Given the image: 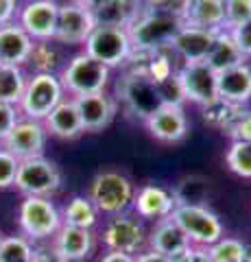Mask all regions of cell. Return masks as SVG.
<instances>
[{"mask_svg": "<svg viewBox=\"0 0 251 262\" xmlns=\"http://www.w3.org/2000/svg\"><path fill=\"white\" fill-rule=\"evenodd\" d=\"M116 94L129 116L140 120H147L164 105L157 83L144 72V68H127L116 83Z\"/></svg>", "mask_w": 251, "mask_h": 262, "instance_id": "6da1fadb", "label": "cell"}, {"mask_svg": "<svg viewBox=\"0 0 251 262\" xmlns=\"http://www.w3.org/2000/svg\"><path fill=\"white\" fill-rule=\"evenodd\" d=\"M66 98V90L59 75L53 72H33L27 79V88L18 103V110L24 118L44 120L57 105Z\"/></svg>", "mask_w": 251, "mask_h": 262, "instance_id": "7a4b0ae2", "label": "cell"}, {"mask_svg": "<svg viewBox=\"0 0 251 262\" xmlns=\"http://www.w3.org/2000/svg\"><path fill=\"white\" fill-rule=\"evenodd\" d=\"M59 79L63 83V90L72 96L96 94V92H105V88L109 85L111 68L96 61L94 57H90L83 51L63 63Z\"/></svg>", "mask_w": 251, "mask_h": 262, "instance_id": "3957f363", "label": "cell"}, {"mask_svg": "<svg viewBox=\"0 0 251 262\" xmlns=\"http://www.w3.org/2000/svg\"><path fill=\"white\" fill-rule=\"evenodd\" d=\"M184 20L171 18V15H162L155 11H149L147 7L138 15V20L129 27V35H131L133 51L142 53H155L171 48L173 37L177 31L181 29Z\"/></svg>", "mask_w": 251, "mask_h": 262, "instance_id": "277c9868", "label": "cell"}, {"mask_svg": "<svg viewBox=\"0 0 251 262\" xmlns=\"http://www.w3.org/2000/svg\"><path fill=\"white\" fill-rule=\"evenodd\" d=\"M135 194V188L131 179L127 175L118 173V170H101L99 175L92 179L87 196L99 210V214L116 216L131 206Z\"/></svg>", "mask_w": 251, "mask_h": 262, "instance_id": "5b68a950", "label": "cell"}, {"mask_svg": "<svg viewBox=\"0 0 251 262\" xmlns=\"http://www.w3.org/2000/svg\"><path fill=\"white\" fill-rule=\"evenodd\" d=\"M18 225L22 236L29 241H48L59 232L61 212L51 201V196H24L18 208Z\"/></svg>", "mask_w": 251, "mask_h": 262, "instance_id": "8992f818", "label": "cell"}, {"mask_svg": "<svg viewBox=\"0 0 251 262\" xmlns=\"http://www.w3.org/2000/svg\"><path fill=\"white\" fill-rule=\"evenodd\" d=\"M83 46L87 55L94 57L96 61L105 63L107 68H123L133 51L129 29L107 27V24H96Z\"/></svg>", "mask_w": 251, "mask_h": 262, "instance_id": "52a82bcc", "label": "cell"}, {"mask_svg": "<svg viewBox=\"0 0 251 262\" xmlns=\"http://www.w3.org/2000/svg\"><path fill=\"white\" fill-rule=\"evenodd\" d=\"M171 219L194 247H210L223 236V223L208 206H175Z\"/></svg>", "mask_w": 251, "mask_h": 262, "instance_id": "ba28073f", "label": "cell"}, {"mask_svg": "<svg viewBox=\"0 0 251 262\" xmlns=\"http://www.w3.org/2000/svg\"><path fill=\"white\" fill-rule=\"evenodd\" d=\"M24 196H51L61 188V173L44 155L20 160L13 184Z\"/></svg>", "mask_w": 251, "mask_h": 262, "instance_id": "9c48e42d", "label": "cell"}, {"mask_svg": "<svg viewBox=\"0 0 251 262\" xmlns=\"http://www.w3.org/2000/svg\"><path fill=\"white\" fill-rule=\"evenodd\" d=\"M103 245L107 247V251H120V253H131L138 256L140 251L149 247L147 245V232L144 225L133 216L116 214L107 221V225L103 227Z\"/></svg>", "mask_w": 251, "mask_h": 262, "instance_id": "30bf717a", "label": "cell"}, {"mask_svg": "<svg viewBox=\"0 0 251 262\" xmlns=\"http://www.w3.org/2000/svg\"><path fill=\"white\" fill-rule=\"evenodd\" d=\"M96 27V18L92 9L75 3H63L59 5L57 13V29H55V42L66 44V46H79L85 44V39L90 37V33Z\"/></svg>", "mask_w": 251, "mask_h": 262, "instance_id": "8fae6325", "label": "cell"}, {"mask_svg": "<svg viewBox=\"0 0 251 262\" xmlns=\"http://www.w3.org/2000/svg\"><path fill=\"white\" fill-rule=\"evenodd\" d=\"M57 13V0H29L20 7L18 24L29 33L33 42H48V39H55Z\"/></svg>", "mask_w": 251, "mask_h": 262, "instance_id": "7c38bea8", "label": "cell"}, {"mask_svg": "<svg viewBox=\"0 0 251 262\" xmlns=\"http://www.w3.org/2000/svg\"><path fill=\"white\" fill-rule=\"evenodd\" d=\"M48 131L42 120H31L20 116V120L13 125L9 136L3 140V146L9 153H13L18 160H29L44 155Z\"/></svg>", "mask_w": 251, "mask_h": 262, "instance_id": "4fadbf2b", "label": "cell"}, {"mask_svg": "<svg viewBox=\"0 0 251 262\" xmlns=\"http://www.w3.org/2000/svg\"><path fill=\"white\" fill-rule=\"evenodd\" d=\"M177 79L181 83L186 101L206 105L218 96L216 92V72L208 61H186L177 68Z\"/></svg>", "mask_w": 251, "mask_h": 262, "instance_id": "5bb4252c", "label": "cell"}, {"mask_svg": "<svg viewBox=\"0 0 251 262\" xmlns=\"http://www.w3.org/2000/svg\"><path fill=\"white\" fill-rule=\"evenodd\" d=\"M149 134L162 144H177L188 136V116L184 112V105H162L144 120Z\"/></svg>", "mask_w": 251, "mask_h": 262, "instance_id": "9a60e30c", "label": "cell"}, {"mask_svg": "<svg viewBox=\"0 0 251 262\" xmlns=\"http://www.w3.org/2000/svg\"><path fill=\"white\" fill-rule=\"evenodd\" d=\"M216 31L192 27V24H181V29L177 31V35L171 42V51L175 57L186 63V61H206V57L212 48Z\"/></svg>", "mask_w": 251, "mask_h": 262, "instance_id": "2e32d148", "label": "cell"}, {"mask_svg": "<svg viewBox=\"0 0 251 262\" xmlns=\"http://www.w3.org/2000/svg\"><path fill=\"white\" fill-rule=\"evenodd\" d=\"M72 98L77 101L81 120H83V129L90 131V134L103 131L116 116V101L105 92L72 96Z\"/></svg>", "mask_w": 251, "mask_h": 262, "instance_id": "e0dca14e", "label": "cell"}, {"mask_svg": "<svg viewBox=\"0 0 251 262\" xmlns=\"http://www.w3.org/2000/svg\"><path fill=\"white\" fill-rule=\"evenodd\" d=\"M131 208L135 210L138 216L159 221V219L171 216V212L175 210V199H173V192L166 190L164 186L144 184L142 188L135 190Z\"/></svg>", "mask_w": 251, "mask_h": 262, "instance_id": "ac0fdd59", "label": "cell"}, {"mask_svg": "<svg viewBox=\"0 0 251 262\" xmlns=\"http://www.w3.org/2000/svg\"><path fill=\"white\" fill-rule=\"evenodd\" d=\"M33 39L18 22L0 27V63L11 66H27L31 51H33Z\"/></svg>", "mask_w": 251, "mask_h": 262, "instance_id": "d6986e66", "label": "cell"}, {"mask_svg": "<svg viewBox=\"0 0 251 262\" xmlns=\"http://www.w3.org/2000/svg\"><path fill=\"white\" fill-rule=\"evenodd\" d=\"M42 122L48 134L57 136L61 140H75V138H79L85 131L75 98H63Z\"/></svg>", "mask_w": 251, "mask_h": 262, "instance_id": "ffe728a7", "label": "cell"}, {"mask_svg": "<svg viewBox=\"0 0 251 262\" xmlns=\"http://www.w3.org/2000/svg\"><path fill=\"white\" fill-rule=\"evenodd\" d=\"M53 245L66 262H81L94 251V234L92 229L61 225L55 234Z\"/></svg>", "mask_w": 251, "mask_h": 262, "instance_id": "44dd1931", "label": "cell"}, {"mask_svg": "<svg viewBox=\"0 0 251 262\" xmlns=\"http://www.w3.org/2000/svg\"><path fill=\"white\" fill-rule=\"evenodd\" d=\"M216 92L221 98L236 105H245L251 101V66L245 61L216 72Z\"/></svg>", "mask_w": 251, "mask_h": 262, "instance_id": "7402d4cb", "label": "cell"}, {"mask_svg": "<svg viewBox=\"0 0 251 262\" xmlns=\"http://www.w3.org/2000/svg\"><path fill=\"white\" fill-rule=\"evenodd\" d=\"M142 0H103L99 7H94L92 13L96 24H107V27H125L129 29L142 13Z\"/></svg>", "mask_w": 251, "mask_h": 262, "instance_id": "603a6c76", "label": "cell"}, {"mask_svg": "<svg viewBox=\"0 0 251 262\" xmlns=\"http://www.w3.org/2000/svg\"><path fill=\"white\" fill-rule=\"evenodd\" d=\"M206 61L214 72H221V70L234 68V66H238V63H245L247 57L242 55V51L238 48L236 39H234V35H232V31L230 29H221V31H216L212 48H210Z\"/></svg>", "mask_w": 251, "mask_h": 262, "instance_id": "cb8c5ba5", "label": "cell"}, {"mask_svg": "<svg viewBox=\"0 0 251 262\" xmlns=\"http://www.w3.org/2000/svg\"><path fill=\"white\" fill-rule=\"evenodd\" d=\"M147 245H149V249H153V251L164 253V256H171V253L188 247V245H192V243L188 241V236L184 234V229L177 225L171 216H166V219H159L155 223V227L151 229Z\"/></svg>", "mask_w": 251, "mask_h": 262, "instance_id": "d4e9b609", "label": "cell"}, {"mask_svg": "<svg viewBox=\"0 0 251 262\" xmlns=\"http://www.w3.org/2000/svg\"><path fill=\"white\" fill-rule=\"evenodd\" d=\"M186 24L210 31L225 29V5L223 0H190V7L186 11Z\"/></svg>", "mask_w": 251, "mask_h": 262, "instance_id": "484cf974", "label": "cell"}, {"mask_svg": "<svg viewBox=\"0 0 251 262\" xmlns=\"http://www.w3.org/2000/svg\"><path fill=\"white\" fill-rule=\"evenodd\" d=\"M240 114H242V105L225 101L221 96H216L210 103L201 105V118H203V122L208 127L223 131V134L234 125V120H236Z\"/></svg>", "mask_w": 251, "mask_h": 262, "instance_id": "4316f807", "label": "cell"}, {"mask_svg": "<svg viewBox=\"0 0 251 262\" xmlns=\"http://www.w3.org/2000/svg\"><path fill=\"white\" fill-rule=\"evenodd\" d=\"M96 221H99V210H96L90 196H83V194L72 196L61 210V223L63 225L92 229L96 225Z\"/></svg>", "mask_w": 251, "mask_h": 262, "instance_id": "83f0119b", "label": "cell"}, {"mask_svg": "<svg viewBox=\"0 0 251 262\" xmlns=\"http://www.w3.org/2000/svg\"><path fill=\"white\" fill-rule=\"evenodd\" d=\"M175 206H206L210 196V179L203 175H186L173 188Z\"/></svg>", "mask_w": 251, "mask_h": 262, "instance_id": "f1b7e54d", "label": "cell"}, {"mask_svg": "<svg viewBox=\"0 0 251 262\" xmlns=\"http://www.w3.org/2000/svg\"><path fill=\"white\" fill-rule=\"evenodd\" d=\"M27 79L20 66L0 63V103L18 105L27 88Z\"/></svg>", "mask_w": 251, "mask_h": 262, "instance_id": "f546056e", "label": "cell"}, {"mask_svg": "<svg viewBox=\"0 0 251 262\" xmlns=\"http://www.w3.org/2000/svg\"><path fill=\"white\" fill-rule=\"evenodd\" d=\"M55 39H48V42H35L33 51L29 57V66L33 68V72H53V75H59L63 68V59L59 48L53 44Z\"/></svg>", "mask_w": 251, "mask_h": 262, "instance_id": "4dcf8cb0", "label": "cell"}, {"mask_svg": "<svg viewBox=\"0 0 251 262\" xmlns=\"http://www.w3.org/2000/svg\"><path fill=\"white\" fill-rule=\"evenodd\" d=\"M212 262H251V247L238 238L221 236L214 245L208 247Z\"/></svg>", "mask_w": 251, "mask_h": 262, "instance_id": "1f68e13d", "label": "cell"}, {"mask_svg": "<svg viewBox=\"0 0 251 262\" xmlns=\"http://www.w3.org/2000/svg\"><path fill=\"white\" fill-rule=\"evenodd\" d=\"M35 245L27 236H7L0 241V262H33Z\"/></svg>", "mask_w": 251, "mask_h": 262, "instance_id": "d6a6232c", "label": "cell"}, {"mask_svg": "<svg viewBox=\"0 0 251 262\" xmlns=\"http://www.w3.org/2000/svg\"><path fill=\"white\" fill-rule=\"evenodd\" d=\"M173 51L171 48H166V51H155V53H151L149 55V59L147 63H144V72L155 81V83H162V81H166V79H171L177 68H175V63H173Z\"/></svg>", "mask_w": 251, "mask_h": 262, "instance_id": "836d02e7", "label": "cell"}, {"mask_svg": "<svg viewBox=\"0 0 251 262\" xmlns=\"http://www.w3.org/2000/svg\"><path fill=\"white\" fill-rule=\"evenodd\" d=\"M225 164L234 175L251 179V142H232L225 155Z\"/></svg>", "mask_w": 251, "mask_h": 262, "instance_id": "e575fe53", "label": "cell"}, {"mask_svg": "<svg viewBox=\"0 0 251 262\" xmlns=\"http://www.w3.org/2000/svg\"><path fill=\"white\" fill-rule=\"evenodd\" d=\"M225 5V29H236L251 20V0H223Z\"/></svg>", "mask_w": 251, "mask_h": 262, "instance_id": "d590c367", "label": "cell"}, {"mask_svg": "<svg viewBox=\"0 0 251 262\" xmlns=\"http://www.w3.org/2000/svg\"><path fill=\"white\" fill-rule=\"evenodd\" d=\"M149 11H155L162 15H171V18H186V11L190 7V0H147L144 3Z\"/></svg>", "mask_w": 251, "mask_h": 262, "instance_id": "8d00e7d4", "label": "cell"}, {"mask_svg": "<svg viewBox=\"0 0 251 262\" xmlns=\"http://www.w3.org/2000/svg\"><path fill=\"white\" fill-rule=\"evenodd\" d=\"M20 160L13 153H9L5 146H0V190L11 188L15 184V175H18Z\"/></svg>", "mask_w": 251, "mask_h": 262, "instance_id": "74e56055", "label": "cell"}, {"mask_svg": "<svg viewBox=\"0 0 251 262\" xmlns=\"http://www.w3.org/2000/svg\"><path fill=\"white\" fill-rule=\"evenodd\" d=\"M157 88H159V96H162V103L164 105H184L186 103V96H184L179 79H177V72L171 79L157 83Z\"/></svg>", "mask_w": 251, "mask_h": 262, "instance_id": "f35d334b", "label": "cell"}, {"mask_svg": "<svg viewBox=\"0 0 251 262\" xmlns=\"http://www.w3.org/2000/svg\"><path fill=\"white\" fill-rule=\"evenodd\" d=\"M225 134L232 138V142H251V112H242Z\"/></svg>", "mask_w": 251, "mask_h": 262, "instance_id": "ab89813d", "label": "cell"}, {"mask_svg": "<svg viewBox=\"0 0 251 262\" xmlns=\"http://www.w3.org/2000/svg\"><path fill=\"white\" fill-rule=\"evenodd\" d=\"M20 120V110L18 105H9V103H0V142L9 136V131L13 125Z\"/></svg>", "mask_w": 251, "mask_h": 262, "instance_id": "60d3db41", "label": "cell"}, {"mask_svg": "<svg viewBox=\"0 0 251 262\" xmlns=\"http://www.w3.org/2000/svg\"><path fill=\"white\" fill-rule=\"evenodd\" d=\"M232 31V35H234V39H236V44H238V48L242 51V55L247 57H251V20H247V22H242L240 27H236V29H230Z\"/></svg>", "mask_w": 251, "mask_h": 262, "instance_id": "b9f144b4", "label": "cell"}, {"mask_svg": "<svg viewBox=\"0 0 251 262\" xmlns=\"http://www.w3.org/2000/svg\"><path fill=\"white\" fill-rule=\"evenodd\" d=\"M18 11H20L18 0H0V27L18 20Z\"/></svg>", "mask_w": 251, "mask_h": 262, "instance_id": "7bdbcfd3", "label": "cell"}, {"mask_svg": "<svg viewBox=\"0 0 251 262\" xmlns=\"http://www.w3.org/2000/svg\"><path fill=\"white\" fill-rule=\"evenodd\" d=\"M33 262H66L61 256H59V251L55 249V245H44V247H35L33 251Z\"/></svg>", "mask_w": 251, "mask_h": 262, "instance_id": "ee69618b", "label": "cell"}, {"mask_svg": "<svg viewBox=\"0 0 251 262\" xmlns=\"http://www.w3.org/2000/svg\"><path fill=\"white\" fill-rule=\"evenodd\" d=\"M135 262H168V256H164V253H157L153 249H144L135 256Z\"/></svg>", "mask_w": 251, "mask_h": 262, "instance_id": "f6af8a7d", "label": "cell"}, {"mask_svg": "<svg viewBox=\"0 0 251 262\" xmlns=\"http://www.w3.org/2000/svg\"><path fill=\"white\" fill-rule=\"evenodd\" d=\"M194 249H197L194 245H188V247H184V249H179V251L171 253V256H168V262H192Z\"/></svg>", "mask_w": 251, "mask_h": 262, "instance_id": "bcb514c9", "label": "cell"}, {"mask_svg": "<svg viewBox=\"0 0 251 262\" xmlns=\"http://www.w3.org/2000/svg\"><path fill=\"white\" fill-rule=\"evenodd\" d=\"M99 262H135V256H131V253H120V251H107Z\"/></svg>", "mask_w": 251, "mask_h": 262, "instance_id": "7dc6e473", "label": "cell"}, {"mask_svg": "<svg viewBox=\"0 0 251 262\" xmlns=\"http://www.w3.org/2000/svg\"><path fill=\"white\" fill-rule=\"evenodd\" d=\"M192 262H212V258H210V253H208V247H197L194 249Z\"/></svg>", "mask_w": 251, "mask_h": 262, "instance_id": "c3c4849f", "label": "cell"}, {"mask_svg": "<svg viewBox=\"0 0 251 262\" xmlns=\"http://www.w3.org/2000/svg\"><path fill=\"white\" fill-rule=\"evenodd\" d=\"M75 3L87 7V9H94V7H99V5L103 3V0H75Z\"/></svg>", "mask_w": 251, "mask_h": 262, "instance_id": "681fc988", "label": "cell"}, {"mask_svg": "<svg viewBox=\"0 0 251 262\" xmlns=\"http://www.w3.org/2000/svg\"><path fill=\"white\" fill-rule=\"evenodd\" d=\"M142 3H147V0H142Z\"/></svg>", "mask_w": 251, "mask_h": 262, "instance_id": "f907efd6", "label": "cell"}, {"mask_svg": "<svg viewBox=\"0 0 251 262\" xmlns=\"http://www.w3.org/2000/svg\"><path fill=\"white\" fill-rule=\"evenodd\" d=\"M0 241H3V236H0Z\"/></svg>", "mask_w": 251, "mask_h": 262, "instance_id": "816d5d0a", "label": "cell"}]
</instances>
